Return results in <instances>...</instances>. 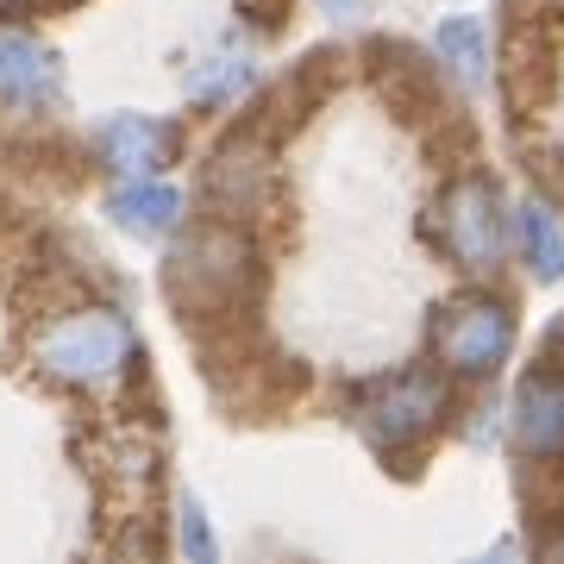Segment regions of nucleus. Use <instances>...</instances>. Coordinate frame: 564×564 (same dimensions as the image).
I'll list each match as a JSON object with an SVG mask.
<instances>
[{"label": "nucleus", "mask_w": 564, "mask_h": 564, "mask_svg": "<svg viewBox=\"0 0 564 564\" xmlns=\"http://www.w3.org/2000/svg\"><path fill=\"white\" fill-rule=\"evenodd\" d=\"M32 364L63 389L113 395L139 364V339L113 307H76V314H57L32 333Z\"/></svg>", "instance_id": "f257e3e1"}, {"label": "nucleus", "mask_w": 564, "mask_h": 564, "mask_svg": "<svg viewBox=\"0 0 564 564\" xmlns=\"http://www.w3.org/2000/svg\"><path fill=\"white\" fill-rule=\"evenodd\" d=\"M452 414V389L433 370H395V377H377L351 395V426L377 445L383 458H402L426 433H440V421Z\"/></svg>", "instance_id": "f03ea898"}, {"label": "nucleus", "mask_w": 564, "mask_h": 564, "mask_svg": "<svg viewBox=\"0 0 564 564\" xmlns=\"http://www.w3.org/2000/svg\"><path fill=\"white\" fill-rule=\"evenodd\" d=\"M433 351H440L445 377L484 383V377L502 370L508 351H514V307H508L502 295H484V289L445 302L440 321H433Z\"/></svg>", "instance_id": "7ed1b4c3"}, {"label": "nucleus", "mask_w": 564, "mask_h": 564, "mask_svg": "<svg viewBox=\"0 0 564 564\" xmlns=\"http://www.w3.org/2000/svg\"><path fill=\"white\" fill-rule=\"evenodd\" d=\"M433 232H440V251L458 263L464 276H496L502 258H508V214H502L496 182L489 176H458L440 195Z\"/></svg>", "instance_id": "20e7f679"}, {"label": "nucleus", "mask_w": 564, "mask_h": 564, "mask_svg": "<svg viewBox=\"0 0 564 564\" xmlns=\"http://www.w3.org/2000/svg\"><path fill=\"white\" fill-rule=\"evenodd\" d=\"M170 282H176L182 302H195V307L232 302L251 282V245H245V232L232 220L202 226L195 239H182L176 263H170Z\"/></svg>", "instance_id": "39448f33"}, {"label": "nucleus", "mask_w": 564, "mask_h": 564, "mask_svg": "<svg viewBox=\"0 0 564 564\" xmlns=\"http://www.w3.org/2000/svg\"><path fill=\"white\" fill-rule=\"evenodd\" d=\"M63 95V69L25 25H0V107L7 113H44Z\"/></svg>", "instance_id": "423d86ee"}, {"label": "nucleus", "mask_w": 564, "mask_h": 564, "mask_svg": "<svg viewBox=\"0 0 564 564\" xmlns=\"http://www.w3.org/2000/svg\"><path fill=\"white\" fill-rule=\"evenodd\" d=\"M508 426H514V445L527 458L558 464L564 458V370H533L521 389H514V408H508Z\"/></svg>", "instance_id": "0eeeda50"}, {"label": "nucleus", "mask_w": 564, "mask_h": 564, "mask_svg": "<svg viewBox=\"0 0 564 564\" xmlns=\"http://www.w3.org/2000/svg\"><path fill=\"white\" fill-rule=\"evenodd\" d=\"M101 170L107 176H158L163 163L176 158V126L170 120H151V113H120V120L101 126Z\"/></svg>", "instance_id": "6e6552de"}, {"label": "nucleus", "mask_w": 564, "mask_h": 564, "mask_svg": "<svg viewBox=\"0 0 564 564\" xmlns=\"http://www.w3.org/2000/svg\"><path fill=\"white\" fill-rule=\"evenodd\" d=\"M263 188H270V151L251 139H232L214 151L207 163V202L220 207V220H239L251 207L263 202Z\"/></svg>", "instance_id": "1a4fd4ad"}, {"label": "nucleus", "mask_w": 564, "mask_h": 564, "mask_svg": "<svg viewBox=\"0 0 564 564\" xmlns=\"http://www.w3.org/2000/svg\"><path fill=\"white\" fill-rule=\"evenodd\" d=\"M107 214H113L126 232H139V239H163V232H176V220H182V195L163 176H126L120 188L107 195Z\"/></svg>", "instance_id": "9d476101"}, {"label": "nucleus", "mask_w": 564, "mask_h": 564, "mask_svg": "<svg viewBox=\"0 0 564 564\" xmlns=\"http://www.w3.org/2000/svg\"><path fill=\"white\" fill-rule=\"evenodd\" d=\"M508 245L521 251V263L533 270L540 282H558L564 276V226L545 202H521L514 220H508Z\"/></svg>", "instance_id": "9b49d317"}, {"label": "nucleus", "mask_w": 564, "mask_h": 564, "mask_svg": "<svg viewBox=\"0 0 564 564\" xmlns=\"http://www.w3.org/2000/svg\"><path fill=\"white\" fill-rule=\"evenodd\" d=\"M251 82H258V63L245 57L239 44H220L214 57L195 63V76H188V95H195L202 107H226V101H239Z\"/></svg>", "instance_id": "f8f14e48"}, {"label": "nucleus", "mask_w": 564, "mask_h": 564, "mask_svg": "<svg viewBox=\"0 0 564 564\" xmlns=\"http://www.w3.org/2000/svg\"><path fill=\"white\" fill-rule=\"evenodd\" d=\"M433 51H440V63L464 82V88H477V82L489 76V39H484V25L464 20V13L433 32Z\"/></svg>", "instance_id": "ddd939ff"}, {"label": "nucleus", "mask_w": 564, "mask_h": 564, "mask_svg": "<svg viewBox=\"0 0 564 564\" xmlns=\"http://www.w3.org/2000/svg\"><path fill=\"white\" fill-rule=\"evenodd\" d=\"M314 7H321L326 20H351V13H358L364 0H314Z\"/></svg>", "instance_id": "4468645a"}, {"label": "nucleus", "mask_w": 564, "mask_h": 564, "mask_svg": "<svg viewBox=\"0 0 564 564\" xmlns=\"http://www.w3.org/2000/svg\"><path fill=\"white\" fill-rule=\"evenodd\" d=\"M545 552H552V558H564V533H552V540H545Z\"/></svg>", "instance_id": "2eb2a0df"}]
</instances>
